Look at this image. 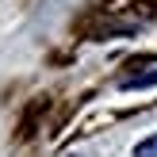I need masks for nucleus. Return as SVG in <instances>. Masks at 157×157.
I'll list each match as a JSON object with an SVG mask.
<instances>
[{
  "instance_id": "2",
  "label": "nucleus",
  "mask_w": 157,
  "mask_h": 157,
  "mask_svg": "<svg viewBox=\"0 0 157 157\" xmlns=\"http://www.w3.org/2000/svg\"><path fill=\"white\" fill-rule=\"evenodd\" d=\"M134 157H157V134L146 138L142 146H134Z\"/></svg>"
},
{
  "instance_id": "1",
  "label": "nucleus",
  "mask_w": 157,
  "mask_h": 157,
  "mask_svg": "<svg viewBox=\"0 0 157 157\" xmlns=\"http://www.w3.org/2000/svg\"><path fill=\"white\" fill-rule=\"evenodd\" d=\"M146 84H157V61H150V65H146L142 73L123 77V88H146Z\"/></svg>"
}]
</instances>
